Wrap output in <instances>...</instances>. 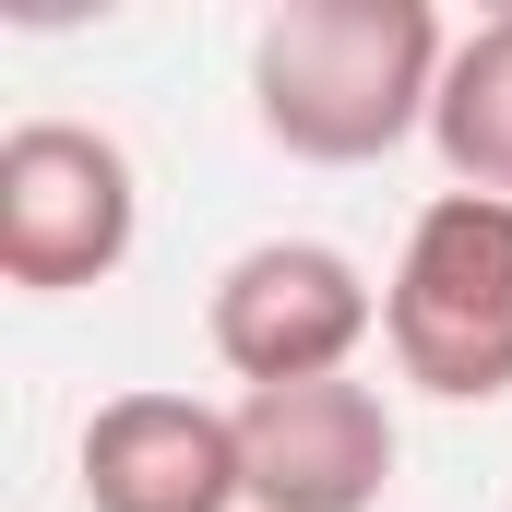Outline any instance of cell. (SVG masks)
Returning a JSON list of instances; mask_svg holds the SVG:
<instances>
[{"label": "cell", "mask_w": 512, "mask_h": 512, "mask_svg": "<svg viewBox=\"0 0 512 512\" xmlns=\"http://www.w3.org/2000/svg\"><path fill=\"white\" fill-rule=\"evenodd\" d=\"M453 36L429 0H286L251 36V120L298 167H382L441 108Z\"/></svg>", "instance_id": "obj_1"}, {"label": "cell", "mask_w": 512, "mask_h": 512, "mask_svg": "<svg viewBox=\"0 0 512 512\" xmlns=\"http://www.w3.org/2000/svg\"><path fill=\"white\" fill-rule=\"evenodd\" d=\"M84 512H251L239 405L203 393H108L72 441Z\"/></svg>", "instance_id": "obj_6"}, {"label": "cell", "mask_w": 512, "mask_h": 512, "mask_svg": "<svg viewBox=\"0 0 512 512\" xmlns=\"http://www.w3.org/2000/svg\"><path fill=\"white\" fill-rule=\"evenodd\" d=\"M143 239V179L96 120H12L0 131V286L72 298L108 286Z\"/></svg>", "instance_id": "obj_3"}, {"label": "cell", "mask_w": 512, "mask_h": 512, "mask_svg": "<svg viewBox=\"0 0 512 512\" xmlns=\"http://www.w3.org/2000/svg\"><path fill=\"white\" fill-rule=\"evenodd\" d=\"M382 346L441 405H501L512 393V203H489V191L417 203L393 286H382Z\"/></svg>", "instance_id": "obj_2"}, {"label": "cell", "mask_w": 512, "mask_h": 512, "mask_svg": "<svg viewBox=\"0 0 512 512\" xmlns=\"http://www.w3.org/2000/svg\"><path fill=\"white\" fill-rule=\"evenodd\" d=\"M203 334H215V358L239 370V393L334 382V370H358V346L382 334V286L334 251V239H251V251L215 274Z\"/></svg>", "instance_id": "obj_4"}, {"label": "cell", "mask_w": 512, "mask_h": 512, "mask_svg": "<svg viewBox=\"0 0 512 512\" xmlns=\"http://www.w3.org/2000/svg\"><path fill=\"white\" fill-rule=\"evenodd\" d=\"M393 429L382 382L334 370V382H274L239 393V465H251V512H382L393 489Z\"/></svg>", "instance_id": "obj_5"}, {"label": "cell", "mask_w": 512, "mask_h": 512, "mask_svg": "<svg viewBox=\"0 0 512 512\" xmlns=\"http://www.w3.org/2000/svg\"><path fill=\"white\" fill-rule=\"evenodd\" d=\"M429 143H441L453 191H489V203H512V12H489L477 36H453V72H441Z\"/></svg>", "instance_id": "obj_7"}]
</instances>
